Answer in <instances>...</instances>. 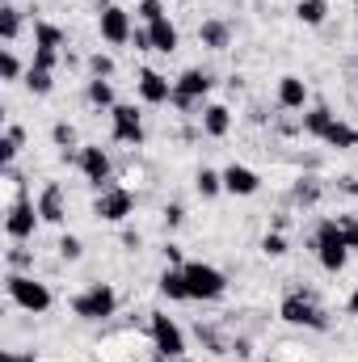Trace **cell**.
<instances>
[{"label": "cell", "mask_w": 358, "mask_h": 362, "mask_svg": "<svg viewBox=\"0 0 358 362\" xmlns=\"http://www.w3.org/2000/svg\"><path fill=\"white\" fill-rule=\"evenodd\" d=\"M76 165H81V173H85L89 185H97V189L110 185V156H105V148H81Z\"/></svg>", "instance_id": "obj_13"}, {"label": "cell", "mask_w": 358, "mask_h": 362, "mask_svg": "<svg viewBox=\"0 0 358 362\" xmlns=\"http://www.w3.org/2000/svg\"><path fill=\"white\" fill-rule=\"evenodd\" d=\"M131 42H135V51H152V34H148V25H144V30H135V38H131Z\"/></svg>", "instance_id": "obj_40"}, {"label": "cell", "mask_w": 358, "mask_h": 362, "mask_svg": "<svg viewBox=\"0 0 358 362\" xmlns=\"http://www.w3.org/2000/svg\"><path fill=\"white\" fill-rule=\"evenodd\" d=\"M148 333H152V350H156V358H169V362L185 358V333H181V325L173 320V316L152 312Z\"/></svg>", "instance_id": "obj_6"}, {"label": "cell", "mask_w": 358, "mask_h": 362, "mask_svg": "<svg viewBox=\"0 0 358 362\" xmlns=\"http://www.w3.org/2000/svg\"><path fill=\"white\" fill-rule=\"evenodd\" d=\"M4 286H8V299H13V303H17L21 312H34V316H42V312H51V303H55L51 286H47V282H38L34 274L8 270Z\"/></svg>", "instance_id": "obj_1"}, {"label": "cell", "mask_w": 358, "mask_h": 362, "mask_svg": "<svg viewBox=\"0 0 358 362\" xmlns=\"http://www.w3.org/2000/svg\"><path fill=\"white\" fill-rule=\"evenodd\" d=\"M89 72L93 76H101V81H110V76H114V59L97 51V55H89Z\"/></svg>", "instance_id": "obj_33"}, {"label": "cell", "mask_w": 358, "mask_h": 362, "mask_svg": "<svg viewBox=\"0 0 358 362\" xmlns=\"http://www.w3.org/2000/svg\"><path fill=\"white\" fill-rule=\"evenodd\" d=\"M198 42H202L207 51H228V47H232V25L219 21V17H211V21L198 25Z\"/></svg>", "instance_id": "obj_16"}, {"label": "cell", "mask_w": 358, "mask_h": 362, "mask_svg": "<svg viewBox=\"0 0 358 362\" xmlns=\"http://www.w3.org/2000/svg\"><path fill=\"white\" fill-rule=\"evenodd\" d=\"M211 89H215V76H211L207 68H185L178 81H173V101H169V105H178V110H194Z\"/></svg>", "instance_id": "obj_7"}, {"label": "cell", "mask_w": 358, "mask_h": 362, "mask_svg": "<svg viewBox=\"0 0 358 362\" xmlns=\"http://www.w3.org/2000/svg\"><path fill=\"white\" fill-rule=\"evenodd\" d=\"M181 219H185V206L181 202H169L165 206V228H181Z\"/></svg>", "instance_id": "obj_38"}, {"label": "cell", "mask_w": 358, "mask_h": 362, "mask_svg": "<svg viewBox=\"0 0 358 362\" xmlns=\"http://www.w3.org/2000/svg\"><path fill=\"white\" fill-rule=\"evenodd\" d=\"M131 211H135V194L122 189V185H105V189L97 194V202H93V215H97L101 223H122Z\"/></svg>", "instance_id": "obj_9"}, {"label": "cell", "mask_w": 358, "mask_h": 362, "mask_svg": "<svg viewBox=\"0 0 358 362\" xmlns=\"http://www.w3.org/2000/svg\"><path fill=\"white\" fill-rule=\"evenodd\" d=\"M161 295L165 299H173V303H181V299H190V291H185V274H181V266H173V270L161 274Z\"/></svg>", "instance_id": "obj_22"}, {"label": "cell", "mask_w": 358, "mask_h": 362, "mask_svg": "<svg viewBox=\"0 0 358 362\" xmlns=\"http://www.w3.org/2000/svg\"><path fill=\"white\" fill-rule=\"evenodd\" d=\"M148 34H152V51H161V55H173V51H178V42H181L178 25H173L169 17L152 21V25H148Z\"/></svg>", "instance_id": "obj_19"}, {"label": "cell", "mask_w": 358, "mask_h": 362, "mask_svg": "<svg viewBox=\"0 0 358 362\" xmlns=\"http://www.w3.org/2000/svg\"><path fill=\"white\" fill-rule=\"evenodd\" d=\"M51 139H55V148L68 152V148H76V127H72V122H55V127H51Z\"/></svg>", "instance_id": "obj_29"}, {"label": "cell", "mask_w": 358, "mask_h": 362, "mask_svg": "<svg viewBox=\"0 0 358 362\" xmlns=\"http://www.w3.org/2000/svg\"><path fill=\"white\" fill-rule=\"evenodd\" d=\"M312 249H316V262H321L329 274H342V270H346L350 245L342 240L337 219H321V223H316V232H312Z\"/></svg>", "instance_id": "obj_3"}, {"label": "cell", "mask_w": 358, "mask_h": 362, "mask_svg": "<svg viewBox=\"0 0 358 362\" xmlns=\"http://www.w3.org/2000/svg\"><path fill=\"white\" fill-rule=\"evenodd\" d=\"M181 274H185V291H190V299L211 303V299H219V295L228 291V274L215 270V266H207V262H185Z\"/></svg>", "instance_id": "obj_4"}, {"label": "cell", "mask_w": 358, "mask_h": 362, "mask_svg": "<svg viewBox=\"0 0 358 362\" xmlns=\"http://www.w3.org/2000/svg\"><path fill=\"white\" fill-rule=\"evenodd\" d=\"M194 185H198V194H202V198H215V194L224 189V173H215V169H198Z\"/></svg>", "instance_id": "obj_27"}, {"label": "cell", "mask_w": 358, "mask_h": 362, "mask_svg": "<svg viewBox=\"0 0 358 362\" xmlns=\"http://www.w3.org/2000/svg\"><path fill=\"white\" fill-rule=\"evenodd\" d=\"M321 144H329V148H337V152H350V148H358V127L342 122V118H333V122L325 127Z\"/></svg>", "instance_id": "obj_18"}, {"label": "cell", "mask_w": 358, "mask_h": 362, "mask_svg": "<svg viewBox=\"0 0 358 362\" xmlns=\"http://www.w3.org/2000/svg\"><path fill=\"white\" fill-rule=\"evenodd\" d=\"M51 85H55V81H51V72H42V68H34V64H30V72H25V89L34 93V97H47Z\"/></svg>", "instance_id": "obj_28"}, {"label": "cell", "mask_w": 358, "mask_h": 362, "mask_svg": "<svg viewBox=\"0 0 358 362\" xmlns=\"http://www.w3.org/2000/svg\"><path fill=\"white\" fill-rule=\"evenodd\" d=\"M224 189L236 194V198H253V194L262 189V177H258L249 165H228V169H224Z\"/></svg>", "instance_id": "obj_14"}, {"label": "cell", "mask_w": 358, "mask_h": 362, "mask_svg": "<svg viewBox=\"0 0 358 362\" xmlns=\"http://www.w3.org/2000/svg\"><path fill=\"white\" fill-rule=\"evenodd\" d=\"M304 101H308V85H304V76H278V105L282 110H304Z\"/></svg>", "instance_id": "obj_17"}, {"label": "cell", "mask_w": 358, "mask_h": 362, "mask_svg": "<svg viewBox=\"0 0 358 362\" xmlns=\"http://www.w3.org/2000/svg\"><path fill=\"white\" fill-rule=\"evenodd\" d=\"M0 362H34V354H13V350H4Z\"/></svg>", "instance_id": "obj_42"}, {"label": "cell", "mask_w": 358, "mask_h": 362, "mask_svg": "<svg viewBox=\"0 0 358 362\" xmlns=\"http://www.w3.org/2000/svg\"><path fill=\"white\" fill-rule=\"evenodd\" d=\"M38 215H42V223H64V219H68V198H64V189H59L55 181L42 185V194H38Z\"/></svg>", "instance_id": "obj_15"}, {"label": "cell", "mask_w": 358, "mask_h": 362, "mask_svg": "<svg viewBox=\"0 0 358 362\" xmlns=\"http://www.w3.org/2000/svg\"><path fill=\"white\" fill-rule=\"evenodd\" d=\"M139 17L152 25V21H161L165 17V8H161V0H139Z\"/></svg>", "instance_id": "obj_36"}, {"label": "cell", "mask_w": 358, "mask_h": 362, "mask_svg": "<svg viewBox=\"0 0 358 362\" xmlns=\"http://www.w3.org/2000/svg\"><path fill=\"white\" fill-rule=\"evenodd\" d=\"M85 97H89V105H97V110H114V105H118V101H114V85H110V81H101V76H93V81H89Z\"/></svg>", "instance_id": "obj_24"}, {"label": "cell", "mask_w": 358, "mask_h": 362, "mask_svg": "<svg viewBox=\"0 0 358 362\" xmlns=\"http://www.w3.org/2000/svg\"><path fill=\"white\" fill-rule=\"evenodd\" d=\"M333 118H337V114H333V110H329V105H312V110H308V114H304V131H308V135H316V139H321V135H325V127H329V122H333Z\"/></svg>", "instance_id": "obj_25"}, {"label": "cell", "mask_w": 358, "mask_h": 362, "mask_svg": "<svg viewBox=\"0 0 358 362\" xmlns=\"http://www.w3.org/2000/svg\"><path fill=\"white\" fill-rule=\"evenodd\" d=\"M55 64H59V51H34V68L55 72Z\"/></svg>", "instance_id": "obj_37"}, {"label": "cell", "mask_w": 358, "mask_h": 362, "mask_svg": "<svg viewBox=\"0 0 358 362\" xmlns=\"http://www.w3.org/2000/svg\"><path fill=\"white\" fill-rule=\"evenodd\" d=\"M278 316H282L287 325H295V329H316V333H325V329H329L325 308H321L308 291H287V295H282V303H278Z\"/></svg>", "instance_id": "obj_2"}, {"label": "cell", "mask_w": 358, "mask_h": 362, "mask_svg": "<svg viewBox=\"0 0 358 362\" xmlns=\"http://www.w3.org/2000/svg\"><path fill=\"white\" fill-rule=\"evenodd\" d=\"M262 253H266V257H282V253H287V236H282V232L262 236Z\"/></svg>", "instance_id": "obj_34"}, {"label": "cell", "mask_w": 358, "mask_h": 362, "mask_svg": "<svg viewBox=\"0 0 358 362\" xmlns=\"http://www.w3.org/2000/svg\"><path fill=\"white\" fill-rule=\"evenodd\" d=\"M72 312H76L81 320H110V316L118 312V291H114L110 282H93V286H85V291L72 299Z\"/></svg>", "instance_id": "obj_5"}, {"label": "cell", "mask_w": 358, "mask_h": 362, "mask_svg": "<svg viewBox=\"0 0 358 362\" xmlns=\"http://www.w3.org/2000/svg\"><path fill=\"white\" fill-rule=\"evenodd\" d=\"M38 223H42V215H38V202H34V198H25V194H21V198H13V202L4 206V232H8L17 245H21V240H30Z\"/></svg>", "instance_id": "obj_8"}, {"label": "cell", "mask_w": 358, "mask_h": 362, "mask_svg": "<svg viewBox=\"0 0 358 362\" xmlns=\"http://www.w3.org/2000/svg\"><path fill=\"white\" fill-rule=\"evenodd\" d=\"M342 185H346L350 194H358V181H354V177H346V181H342Z\"/></svg>", "instance_id": "obj_44"}, {"label": "cell", "mask_w": 358, "mask_h": 362, "mask_svg": "<svg viewBox=\"0 0 358 362\" xmlns=\"http://www.w3.org/2000/svg\"><path fill=\"white\" fill-rule=\"evenodd\" d=\"M165 257H169V266H185V262H181V249H178V245H165Z\"/></svg>", "instance_id": "obj_41"}, {"label": "cell", "mask_w": 358, "mask_h": 362, "mask_svg": "<svg viewBox=\"0 0 358 362\" xmlns=\"http://www.w3.org/2000/svg\"><path fill=\"white\" fill-rule=\"evenodd\" d=\"M64 47V30L51 21H34V51H59Z\"/></svg>", "instance_id": "obj_21"}, {"label": "cell", "mask_w": 358, "mask_h": 362, "mask_svg": "<svg viewBox=\"0 0 358 362\" xmlns=\"http://www.w3.org/2000/svg\"><path fill=\"white\" fill-rule=\"evenodd\" d=\"M337 232L350 249H358V215H337Z\"/></svg>", "instance_id": "obj_31"}, {"label": "cell", "mask_w": 358, "mask_h": 362, "mask_svg": "<svg viewBox=\"0 0 358 362\" xmlns=\"http://www.w3.org/2000/svg\"><path fill=\"white\" fill-rule=\"evenodd\" d=\"M346 312H350V316H354V320H358V291H354V295H350V303H346Z\"/></svg>", "instance_id": "obj_43"}, {"label": "cell", "mask_w": 358, "mask_h": 362, "mask_svg": "<svg viewBox=\"0 0 358 362\" xmlns=\"http://www.w3.org/2000/svg\"><path fill=\"white\" fill-rule=\"evenodd\" d=\"M321 198V185L316 181H299L295 185V202H316Z\"/></svg>", "instance_id": "obj_35"}, {"label": "cell", "mask_w": 358, "mask_h": 362, "mask_svg": "<svg viewBox=\"0 0 358 362\" xmlns=\"http://www.w3.org/2000/svg\"><path fill=\"white\" fill-rule=\"evenodd\" d=\"M295 17H299L304 25H325V17H329V0H299V4H295Z\"/></svg>", "instance_id": "obj_23"}, {"label": "cell", "mask_w": 358, "mask_h": 362, "mask_svg": "<svg viewBox=\"0 0 358 362\" xmlns=\"http://www.w3.org/2000/svg\"><path fill=\"white\" fill-rule=\"evenodd\" d=\"M97 30H101V38H105L110 47H127V42L135 38L131 13H127L122 4H105V8L97 13Z\"/></svg>", "instance_id": "obj_10"}, {"label": "cell", "mask_w": 358, "mask_h": 362, "mask_svg": "<svg viewBox=\"0 0 358 362\" xmlns=\"http://www.w3.org/2000/svg\"><path fill=\"white\" fill-rule=\"evenodd\" d=\"M110 122H114V139L118 144H131V148H139L144 144V118H139V110L135 105H114L110 110Z\"/></svg>", "instance_id": "obj_11"}, {"label": "cell", "mask_w": 358, "mask_h": 362, "mask_svg": "<svg viewBox=\"0 0 358 362\" xmlns=\"http://www.w3.org/2000/svg\"><path fill=\"white\" fill-rule=\"evenodd\" d=\"M55 249H59V257H64V262H81V257H85L81 236H59V245H55Z\"/></svg>", "instance_id": "obj_30"}, {"label": "cell", "mask_w": 358, "mask_h": 362, "mask_svg": "<svg viewBox=\"0 0 358 362\" xmlns=\"http://www.w3.org/2000/svg\"><path fill=\"white\" fill-rule=\"evenodd\" d=\"M354 72H358V59H354Z\"/></svg>", "instance_id": "obj_45"}, {"label": "cell", "mask_w": 358, "mask_h": 362, "mask_svg": "<svg viewBox=\"0 0 358 362\" xmlns=\"http://www.w3.org/2000/svg\"><path fill=\"white\" fill-rule=\"evenodd\" d=\"M17 34H21V13H17L13 4H4V8H0V38L13 42Z\"/></svg>", "instance_id": "obj_26"}, {"label": "cell", "mask_w": 358, "mask_h": 362, "mask_svg": "<svg viewBox=\"0 0 358 362\" xmlns=\"http://www.w3.org/2000/svg\"><path fill=\"white\" fill-rule=\"evenodd\" d=\"M135 89H139V97H144L148 105H169V101H173V81L161 76L156 68H144L139 81H135Z\"/></svg>", "instance_id": "obj_12"}, {"label": "cell", "mask_w": 358, "mask_h": 362, "mask_svg": "<svg viewBox=\"0 0 358 362\" xmlns=\"http://www.w3.org/2000/svg\"><path fill=\"white\" fill-rule=\"evenodd\" d=\"M228 131H232V110H228V105H207V110H202V135L224 139Z\"/></svg>", "instance_id": "obj_20"}, {"label": "cell", "mask_w": 358, "mask_h": 362, "mask_svg": "<svg viewBox=\"0 0 358 362\" xmlns=\"http://www.w3.org/2000/svg\"><path fill=\"white\" fill-rule=\"evenodd\" d=\"M0 72H4V81H17V76H21V59L13 55V47L0 51Z\"/></svg>", "instance_id": "obj_32"}, {"label": "cell", "mask_w": 358, "mask_h": 362, "mask_svg": "<svg viewBox=\"0 0 358 362\" xmlns=\"http://www.w3.org/2000/svg\"><path fill=\"white\" fill-rule=\"evenodd\" d=\"M21 266H30V253H25V249L17 245V249L8 253V270H21Z\"/></svg>", "instance_id": "obj_39"}]
</instances>
